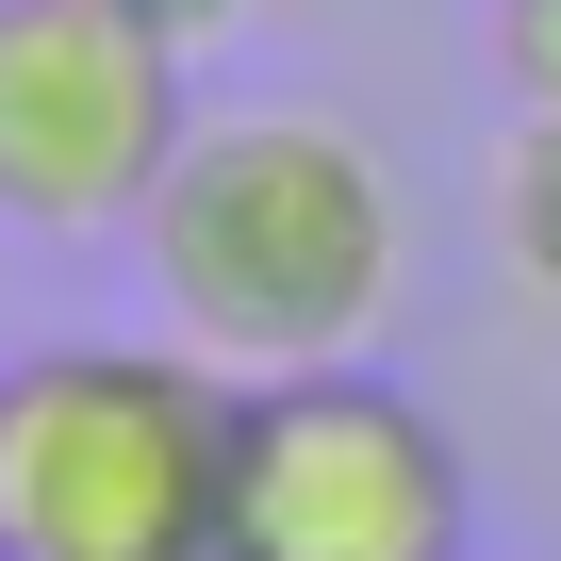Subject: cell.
Returning a JSON list of instances; mask_svg holds the SVG:
<instances>
[{
  "mask_svg": "<svg viewBox=\"0 0 561 561\" xmlns=\"http://www.w3.org/2000/svg\"><path fill=\"white\" fill-rule=\"evenodd\" d=\"M231 561H479V462L380 364H280L231 397Z\"/></svg>",
  "mask_w": 561,
  "mask_h": 561,
  "instance_id": "obj_3",
  "label": "cell"
},
{
  "mask_svg": "<svg viewBox=\"0 0 561 561\" xmlns=\"http://www.w3.org/2000/svg\"><path fill=\"white\" fill-rule=\"evenodd\" d=\"M495 264L528 298H561V116H512V149H495Z\"/></svg>",
  "mask_w": 561,
  "mask_h": 561,
  "instance_id": "obj_5",
  "label": "cell"
},
{
  "mask_svg": "<svg viewBox=\"0 0 561 561\" xmlns=\"http://www.w3.org/2000/svg\"><path fill=\"white\" fill-rule=\"evenodd\" d=\"M198 100H182V50L116 0H0V215L83 248V231H133L182 165Z\"/></svg>",
  "mask_w": 561,
  "mask_h": 561,
  "instance_id": "obj_4",
  "label": "cell"
},
{
  "mask_svg": "<svg viewBox=\"0 0 561 561\" xmlns=\"http://www.w3.org/2000/svg\"><path fill=\"white\" fill-rule=\"evenodd\" d=\"M231 364L50 331L0 364V561H231Z\"/></svg>",
  "mask_w": 561,
  "mask_h": 561,
  "instance_id": "obj_2",
  "label": "cell"
},
{
  "mask_svg": "<svg viewBox=\"0 0 561 561\" xmlns=\"http://www.w3.org/2000/svg\"><path fill=\"white\" fill-rule=\"evenodd\" d=\"M149 248V298L182 347H215L231 380L280 364H364L397 280H413V215L397 165L347 116H198L165 198L133 215Z\"/></svg>",
  "mask_w": 561,
  "mask_h": 561,
  "instance_id": "obj_1",
  "label": "cell"
},
{
  "mask_svg": "<svg viewBox=\"0 0 561 561\" xmlns=\"http://www.w3.org/2000/svg\"><path fill=\"white\" fill-rule=\"evenodd\" d=\"M495 67L528 116H561V0H495Z\"/></svg>",
  "mask_w": 561,
  "mask_h": 561,
  "instance_id": "obj_6",
  "label": "cell"
},
{
  "mask_svg": "<svg viewBox=\"0 0 561 561\" xmlns=\"http://www.w3.org/2000/svg\"><path fill=\"white\" fill-rule=\"evenodd\" d=\"M116 18H149V34H165V50H215V34H231V18H248V0H116Z\"/></svg>",
  "mask_w": 561,
  "mask_h": 561,
  "instance_id": "obj_7",
  "label": "cell"
}]
</instances>
